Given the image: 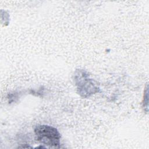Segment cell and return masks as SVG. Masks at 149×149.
<instances>
[{"label":"cell","mask_w":149,"mask_h":149,"mask_svg":"<svg viewBox=\"0 0 149 149\" xmlns=\"http://www.w3.org/2000/svg\"><path fill=\"white\" fill-rule=\"evenodd\" d=\"M36 140L51 147H58L60 145L61 134L57 129L48 125H38L34 129Z\"/></svg>","instance_id":"cell-1"}]
</instances>
